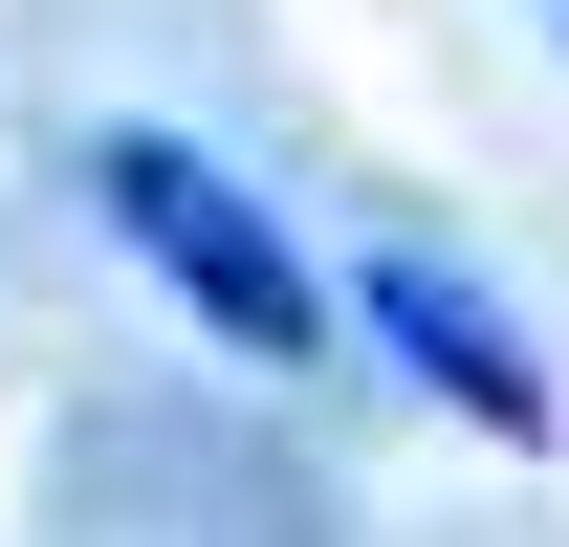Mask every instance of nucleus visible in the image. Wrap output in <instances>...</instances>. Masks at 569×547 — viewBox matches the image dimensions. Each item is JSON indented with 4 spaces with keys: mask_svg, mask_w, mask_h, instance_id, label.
<instances>
[{
    "mask_svg": "<svg viewBox=\"0 0 569 547\" xmlns=\"http://www.w3.org/2000/svg\"><path fill=\"white\" fill-rule=\"evenodd\" d=\"M88 219H110V241H132V263L176 285V307H198L241 372H307V350H329V285H307V241H284V219L241 198L198 132H88Z\"/></svg>",
    "mask_w": 569,
    "mask_h": 547,
    "instance_id": "1",
    "label": "nucleus"
},
{
    "mask_svg": "<svg viewBox=\"0 0 569 547\" xmlns=\"http://www.w3.org/2000/svg\"><path fill=\"white\" fill-rule=\"evenodd\" d=\"M351 329L395 350V372H417L438 416H482V438H548V350H526V307H503L482 263H438V241H372V285H351Z\"/></svg>",
    "mask_w": 569,
    "mask_h": 547,
    "instance_id": "2",
    "label": "nucleus"
}]
</instances>
